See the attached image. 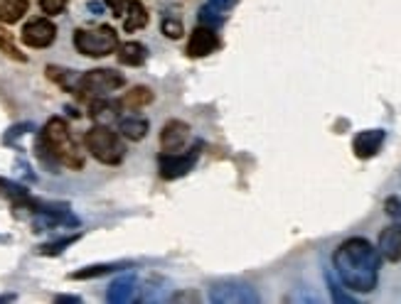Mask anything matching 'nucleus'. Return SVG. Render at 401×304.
I'll list each match as a JSON object with an SVG mask.
<instances>
[{"instance_id":"1","label":"nucleus","mask_w":401,"mask_h":304,"mask_svg":"<svg viewBox=\"0 0 401 304\" xmlns=\"http://www.w3.org/2000/svg\"><path fill=\"white\" fill-rule=\"evenodd\" d=\"M333 268L345 287L365 294L377 289L381 255L367 238H347L335 248Z\"/></svg>"},{"instance_id":"2","label":"nucleus","mask_w":401,"mask_h":304,"mask_svg":"<svg viewBox=\"0 0 401 304\" xmlns=\"http://www.w3.org/2000/svg\"><path fill=\"white\" fill-rule=\"evenodd\" d=\"M37 143L45 145L50 155L59 162V165L69 167V170H82L84 167V155L77 150L72 140V133H69V125L64 118H50L42 128Z\"/></svg>"},{"instance_id":"3","label":"nucleus","mask_w":401,"mask_h":304,"mask_svg":"<svg viewBox=\"0 0 401 304\" xmlns=\"http://www.w3.org/2000/svg\"><path fill=\"white\" fill-rule=\"evenodd\" d=\"M84 145H86L89 155L94 157V160H99L101 165H111V167L121 165L126 157V147L123 143H121V138L111 128H106V125L96 123L94 128L84 135Z\"/></svg>"},{"instance_id":"4","label":"nucleus","mask_w":401,"mask_h":304,"mask_svg":"<svg viewBox=\"0 0 401 304\" xmlns=\"http://www.w3.org/2000/svg\"><path fill=\"white\" fill-rule=\"evenodd\" d=\"M74 47L77 52L84 54V57L91 59H101L109 57L111 52L119 49V32L111 25H101L94 27V30H77L74 32Z\"/></svg>"},{"instance_id":"5","label":"nucleus","mask_w":401,"mask_h":304,"mask_svg":"<svg viewBox=\"0 0 401 304\" xmlns=\"http://www.w3.org/2000/svg\"><path fill=\"white\" fill-rule=\"evenodd\" d=\"M126 86V77L116 69H91V72L82 74L77 81V96L94 101V98H106L111 91Z\"/></svg>"},{"instance_id":"6","label":"nucleus","mask_w":401,"mask_h":304,"mask_svg":"<svg viewBox=\"0 0 401 304\" xmlns=\"http://www.w3.org/2000/svg\"><path fill=\"white\" fill-rule=\"evenodd\" d=\"M209 302L214 304H256L259 294L241 280H222L209 287Z\"/></svg>"},{"instance_id":"7","label":"nucleus","mask_w":401,"mask_h":304,"mask_svg":"<svg viewBox=\"0 0 401 304\" xmlns=\"http://www.w3.org/2000/svg\"><path fill=\"white\" fill-rule=\"evenodd\" d=\"M199 160V145H195L190 152H162L158 157V170L162 179H180L188 172L195 170Z\"/></svg>"},{"instance_id":"8","label":"nucleus","mask_w":401,"mask_h":304,"mask_svg":"<svg viewBox=\"0 0 401 304\" xmlns=\"http://www.w3.org/2000/svg\"><path fill=\"white\" fill-rule=\"evenodd\" d=\"M20 37L32 49H45V47H50L57 40V27H54V22L47 20V17H35V20H30L22 27Z\"/></svg>"},{"instance_id":"9","label":"nucleus","mask_w":401,"mask_h":304,"mask_svg":"<svg viewBox=\"0 0 401 304\" xmlns=\"http://www.w3.org/2000/svg\"><path fill=\"white\" fill-rule=\"evenodd\" d=\"M192 128L185 120H167L160 130V147L162 152H183L190 145Z\"/></svg>"},{"instance_id":"10","label":"nucleus","mask_w":401,"mask_h":304,"mask_svg":"<svg viewBox=\"0 0 401 304\" xmlns=\"http://www.w3.org/2000/svg\"><path fill=\"white\" fill-rule=\"evenodd\" d=\"M219 49V35L214 27H207V25H199L192 30V35H190V42H188V57L192 59H202L207 57V54L217 52Z\"/></svg>"},{"instance_id":"11","label":"nucleus","mask_w":401,"mask_h":304,"mask_svg":"<svg viewBox=\"0 0 401 304\" xmlns=\"http://www.w3.org/2000/svg\"><path fill=\"white\" fill-rule=\"evenodd\" d=\"M384 140H386V133L381 128H370V130L357 133L352 140L354 157H360V160H372L374 155H379Z\"/></svg>"},{"instance_id":"12","label":"nucleus","mask_w":401,"mask_h":304,"mask_svg":"<svg viewBox=\"0 0 401 304\" xmlns=\"http://www.w3.org/2000/svg\"><path fill=\"white\" fill-rule=\"evenodd\" d=\"M377 250L384 260L389 263H399L401 260V223H391L384 231L379 233V241H377Z\"/></svg>"},{"instance_id":"13","label":"nucleus","mask_w":401,"mask_h":304,"mask_svg":"<svg viewBox=\"0 0 401 304\" xmlns=\"http://www.w3.org/2000/svg\"><path fill=\"white\" fill-rule=\"evenodd\" d=\"M138 280L133 275H123V278L114 280L106 289V299L114 304H128L138 299Z\"/></svg>"},{"instance_id":"14","label":"nucleus","mask_w":401,"mask_h":304,"mask_svg":"<svg viewBox=\"0 0 401 304\" xmlns=\"http://www.w3.org/2000/svg\"><path fill=\"white\" fill-rule=\"evenodd\" d=\"M148 130H151L148 120L143 118V115H136L133 111H130L128 115H123V118H119V133L123 135L126 140H130V143H141L148 135Z\"/></svg>"},{"instance_id":"15","label":"nucleus","mask_w":401,"mask_h":304,"mask_svg":"<svg viewBox=\"0 0 401 304\" xmlns=\"http://www.w3.org/2000/svg\"><path fill=\"white\" fill-rule=\"evenodd\" d=\"M153 101H156V93L151 91L148 86H133L130 91L123 93V98L119 101L121 109L126 111H141L146 109V106H151Z\"/></svg>"},{"instance_id":"16","label":"nucleus","mask_w":401,"mask_h":304,"mask_svg":"<svg viewBox=\"0 0 401 304\" xmlns=\"http://www.w3.org/2000/svg\"><path fill=\"white\" fill-rule=\"evenodd\" d=\"M126 268H133L130 263H99V265H89V268H82L77 273L69 275V280H96V278H104V275L111 273H121Z\"/></svg>"},{"instance_id":"17","label":"nucleus","mask_w":401,"mask_h":304,"mask_svg":"<svg viewBox=\"0 0 401 304\" xmlns=\"http://www.w3.org/2000/svg\"><path fill=\"white\" fill-rule=\"evenodd\" d=\"M148 59V49L141 42H126L119 45V62L126 67H143Z\"/></svg>"},{"instance_id":"18","label":"nucleus","mask_w":401,"mask_h":304,"mask_svg":"<svg viewBox=\"0 0 401 304\" xmlns=\"http://www.w3.org/2000/svg\"><path fill=\"white\" fill-rule=\"evenodd\" d=\"M148 25V10L141 0H130L128 10H126V20H123V30L126 32H138Z\"/></svg>"},{"instance_id":"19","label":"nucleus","mask_w":401,"mask_h":304,"mask_svg":"<svg viewBox=\"0 0 401 304\" xmlns=\"http://www.w3.org/2000/svg\"><path fill=\"white\" fill-rule=\"evenodd\" d=\"M116 109H121V106L109 101V98H94V101H91V109H89V115L99 125H106V120H114L116 115H119Z\"/></svg>"},{"instance_id":"20","label":"nucleus","mask_w":401,"mask_h":304,"mask_svg":"<svg viewBox=\"0 0 401 304\" xmlns=\"http://www.w3.org/2000/svg\"><path fill=\"white\" fill-rule=\"evenodd\" d=\"M25 13H27V0H0V22L3 25L20 22Z\"/></svg>"},{"instance_id":"21","label":"nucleus","mask_w":401,"mask_h":304,"mask_svg":"<svg viewBox=\"0 0 401 304\" xmlns=\"http://www.w3.org/2000/svg\"><path fill=\"white\" fill-rule=\"evenodd\" d=\"M82 238V233H74V236H64V238H59V241H50V243H42L40 248H37V253L40 255H59V253H64L69 246H74V243Z\"/></svg>"},{"instance_id":"22","label":"nucleus","mask_w":401,"mask_h":304,"mask_svg":"<svg viewBox=\"0 0 401 304\" xmlns=\"http://www.w3.org/2000/svg\"><path fill=\"white\" fill-rule=\"evenodd\" d=\"M47 77L52 79L54 83H59L62 88H67V91H74L79 81V77L72 74V69H62V67H47Z\"/></svg>"},{"instance_id":"23","label":"nucleus","mask_w":401,"mask_h":304,"mask_svg":"<svg viewBox=\"0 0 401 304\" xmlns=\"http://www.w3.org/2000/svg\"><path fill=\"white\" fill-rule=\"evenodd\" d=\"M0 52L6 54V57L15 59V62H27V57L17 49L15 42H13V35L3 27V22H0Z\"/></svg>"},{"instance_id":"24","label":"nucleus","mask_w":401,"mask_h":304,"mask_svg":"<svg viewBox=\"0 0 401 304\" xmlns=\"http://www.w3.org/2000/svg\"><path fill=\"white\" fill-rule=\"evenodd\" d=\"M222 22H225V10H219V8L214 6H204L202 10H199V25H207L217 30Z\"/></svg>"},{"instance_id":"25","label":"nucleus","mask_w":401,"mask_h":304,"mask_svg":"<svg viewBox=\"0 0 401 304\" xmlns=\"http://www.w3.org/2000/svg\"><path fill=\"white\" fill-rule=\"evenodd\" d=\"M160 30H162V35H165L167 40H180V37H183V32H185V27H183V22L177 20V17H162Z\"/></svg>"},{"instance_id":"26","label":"nucleus","mask_w":401,"mask_h":304,"mask_svg":"<svg viewBox=\"0 0 401 304\" xmlns=\"http://www.w3.org/2000/svg\"><path fill=\"white\" fill-rule=\"evenodd\" d=\"M325 280H328L330 294H333V299H335V302H354V297H352V294H347V292H345V289H342V285H338V282H335V280H333V275H330V273H325Z\"/></svg>"},{"instance_id":"27","label":"nucleus","mask_w":401,"mask_h":304,"mask_svg":"<svg viewBox=\"0 0 401 304\" xmlns=\"http://www.w3.org/2000/svg\"><path fill=\"white\" fill-rule=\"evenodd\" d=\"M69 0H40V8L45 15H59V13H64V8H67Z\"/></svg>"},{"instance_id":"28","label":"nucleus","mask_w":401,"mask_h":304,"mask_svg":"<svg viewBox=\"0 0 401 304\" xmlns=\"http://www.w3.org/2000/svg\"><path fill=\"white\" fill-rule=\"evenodd\" d=\"M384 211H386V216H391L396 223H401V199L399 196H389V199L384 201Z\"/></svg>"},{"instance_id":"29","label":"nucleus","mask_w":401,"mask_h":304,"mask_svg":"<svg viewBox=\"0 0 401 304\" xmlns=\"http://www.w3.org/2000/svg\"><path fill=\"white\" fill-rule=\"evenodd\" d=\"M27 130H32V125H30V123L13 125V128H10V130H8V133H6V138H3V143H6V145H13V143H15L17 138H20V135H25Z\"/></svg>"},{"instance_id":"30","label":"nucleus","mask_w":401,"mask_h":304,"mask_svg":"<svg viewBox=\"0 0 401 304\" xmlns=\"http://www.w3.org/2000/svg\"><path fill=\"white\" fill-rule=\"evenodd\" d=\"M128 3L130 0H106V6L111 8V13H114L116 17H123L126 10H128Z\"/></svg>"},{"instance_id":"31","label":"nucleus","mask_w":401,"mask_h":304,"mask_svg":"<svg viewBox=\"0 0 401 304\" xmlns=\"http://www.w3.org/2000/svg\"><path fill=\"white\" fill-rule=\"evenodd\" d=\"M172 299V302H183V299H185V302H197V294H195V292H180V294H175V297H170Z\"/></svg>"},{"instance_id":"32","label":"nucleus","mask_w":401,"mask_h":304,"mask_svg":"<svg viewBox=\"0 0 401 304\" xmlns=\"http://www.w3.org/2000/svg\"><path fill=\"white\" fill-rule=\"evenodd\" d=\"M209 6L219 8V10H229L234 6V0H209Z\"/></svg>"},{"instance_id":"33","label":"nucleus","mask_w":401,"mask_h":304,"mask_svg":"<svg viewBox=\"0 0 401 304\" xmlns=\"http://www.w3.org/2000/svg\"><path fill=\"white\" fill-rule=\"evenodd\" d=\"M57 302H74V304H77V302H82V299H79V297H74V294H59V297H57Z\"/></svg>"},{"instance_id":"34","label":"nucleus","mask_w":401,"mask_h":304,"mask_svg":"<svg viewBox=\"0 0 401 304\" xmlns=\"http://www.w3.org/2000/svg\"><path fill=\"white\" fill-rule=\"evenodd\" d=\"M13 299H15V294H3V297H0V302H13Z\"/></svg>"}]
</instances>
